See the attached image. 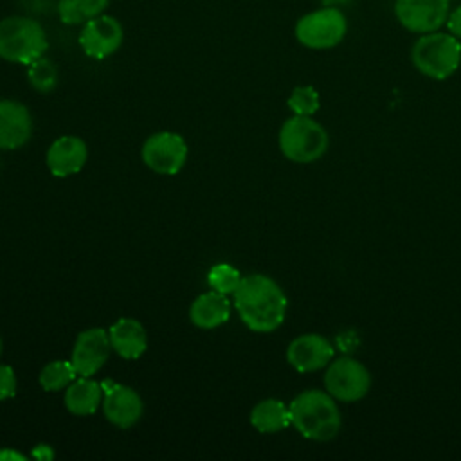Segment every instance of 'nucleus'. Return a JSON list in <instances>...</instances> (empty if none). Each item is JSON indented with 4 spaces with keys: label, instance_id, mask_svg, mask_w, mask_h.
Instances as JSON below:
<instances>
[{
    "label": "nucleus",
    "instance_id": "f257e3e1",
    "mask_svg": "<svg viewBox=\"0 0 461 461\" xmlns=\"http://www.w3.org/2000/svg\"><path fill=\"white\" fill-rule=\"evenodd\" d=\"M234 306L249 330L270 333L283 324L288 301L272 277L249 274L234 290Z\"/></svg>",
    "mask_w": 461,
    "mask_h": 461
},
{
    "label": "nucleus",
    "instance_id": "f03ea898",
    "mask_svg": "<svg viewBox=\"0 0 461 461\" xmlns=\"http://www.w3.org/2000/svg\"><path fill=\"white\" fill-rule=\"evenodd\" d=\"M292 425L301 436L313 441H328L340 430V411L328 391L306 389L288 405Z\"/></svg>",
    "mask_w": 461,
    "mask_h": 461
},
{
    "label": "nucleus",
    "instance_id": "7ed1b4c3",
    "mask_svg": "<svg viewBox=\"0 0 461 461\" xmlns=\"http://www.w3.org/2000/svg\"><path fill=\"white\" fill-rule=\"evenodd\" d=\"M412 65L430 79H447L461 65V43L450 32L421 34L411 49Z\"/></svg>",
    "mask_w": 461,
    "mask_h": 461
},
{
    "label": "nucleus",
    "instance_id": "20e7f679",
    "mask_svg": "<svg viewBox=\"0 0 461 461\" xmlns=\"http://www.w3.org/2000/svg\"><path fill=\"white\" fill-rule=\"evenodd\" d=\"M49 49L43 27L27 16H7L0 20V58L11 63L29 65Z\"/></svg>",
    "mask_w": 461,
    "mask_h": 461
},
{
    "label": "nucleus",
    "instance_id": "39448f33",
    "mask_svg": "<svg viewBox=\"0 0 461 461\" xmlns=\"http://www.w3.org/2000/svg\"><path fill=\"white\" fill-rule=\"evenodd\" d=\"M279 149L292 162L310 164L326 153L328 133L312 115L294 113L279 130Z\"/></svg>",
    "mask_w": 461,
    "mask_h": 461
},
{
    "label": "nucleus",
    "instance_id": "423d86ee",
    "mask_svg": "<svg viewBox=\"0 0 461 461\" xmlns=\"http://www.w3.org/2000/svg\"><path fill=\"white\" fill-rule=\"evenodd\" d=\"M348 32L346 14L339 7L324 5L301 16L295 23V38L301 45L324 50L337 47Z\"/></svg>",
    "mask_w": 461,
    "mask_h": 461
},
{
    "label": "nucleus",
    "instance_id": "0eeeda50",
    "mask_svg": "<svg viewBox=\"0 0 461 461\" xmlns=\"http://www.w3.org/2000/svg\"><path fill=\"white\" fill-rule=\"evenodd\" d=\"M324 387L339 402H358L369 393L371 375L362 362L351 357H342L328 364Z\"/></svg>",
    "mask_w": 461,
    "mask_h": 461
},
{
    "label": "nucleus",
    "instance_id": "6e6552de",
    "mask_svg": "<svg viewBox=\"0 0 461 461\" xmlns=\"http://www.w3.org/2000/svg\"><path fill=\"white\" fill-rule=\"evenodd\" d=\"M187 158V144L184 137L173 131H158L142 144L144 164L158 175H176Z\"/></svg>",
    "mask_w": 461,
    "mask_h": 461
},
{
    "label": "nucleus",
    "instance_id": "1a4fd4ad",
    "mask_svg": "<svg viewBox=\"0 0 461 461\" xmlns=\"http://www.w3.org/2000/svg\"><path fill=\"white\" fill-rule=\"evenodd\" d=\"M450 0H396L394 16L402 27L416 34L434 32L447 23Z\"/></svg>",
    "mask_w": 461,
    "mask_h": 461
},
{
    "label": "nucleus",
    "instance_id": "9d476101",
    "mask_svg": "<svg viewBox=\"0 0 461 461\" xmlns=\"http://www.w3.org/2000/svg\"><path fill=\"white\" fill-rule=\"evenodd\" d=\"M122 40V25L110 14H99L85 22L79 32V45L83 52L94 59H104L112 56L115 50H119Z\"/></svg>",
    "mask_w": 461,
    "mask_h": 461
},
{
    "label": "nucleus",
    "instance_id": "9b49d317",
    "mask_svg": "<svg viewBox=\"0 0 461 461\" xmlns=\"http://www.w3.org/2000/svg\"><path fill=\"white\" fill-rule=\"evenodd\" d=\"M103 412L110 423L121 429H130L142 416V400L128 385L103 382Z\"/></svg>",
    "mask_w": 461,
    "mask_h": 461
},
{
    "label": "nucleus",
    "instance_id": "f8f14e48",
    "mask_svg": "<svg viewBox=\"0 0 461 461\" xmlns=\"http://www.w3.org/2000/svg\"><path fill=\"white\" fill-rule=\"evenodd\" d=\"M110 349L108 331L103 328H90L77 335L70 362L79 376H92L104 366Z\"/></svg>",
    "mask_w": 461,
    "mask_h": 461
},
{
    "label": "nucleus",
    "instance_id": "ddd939ff",
    "mask_svg": "<svg viewBox=\"0 0 461 461\" xmlns=\"http://www.w3.org/2000/svg\"><path fill=\"white\" fill-rule=\"evenodd\" d=\"M333 358L331 342L319 333L295 337L286 349L288 364L299 373H312L326 367Z\"/></svg>",
    "mask_w": 461,
    "mask_h": 461
},
{
    "label": "nucleus",
    "instance_id": "4468645a",
    "mask_svg": "<svg viewBox=\"0 0 461 461\" xmlns=\"http://www.w3.org/2000/svg\"><path fill=\"white\" fill-rule=\"evenodd\" d=\"M32 133V119L18 101L0 99V148L16 149L22 148Z\"/></svg>",
    "mask_w": 461,
    "mask_h": 461
},
{
    "label": "nucleus",
    "instance_id": "2eb2a0df",
    "mask_svg": "<svg viewBox=\"0 0 461 461\" xmlns=\"http://www.w3.org/2000/svg\"><path fill=\"white\" fill-rule=\"evenodd\" d=\"M88 149L83 139L65 135L56 139L47 149V167L54 176H70L79 173L86 162Z\"/></svg>",
    "mask_w": 461,
    "mask_h": 461
},
{
    "label": "nucleus",
    "instance_id": "dca6fc26",
    "mask_svg": "<svg viewBox=\"0 0 461 461\" xmlns=\"http://www.w3.org/2000/svg\"><path fill=\"white\" fill-rule=\"evenodd\" d=\"M108 337L112 349L126 360L139 358L148 348V335L144 326L131 317H121L115 321L108 330Z\"/></svg>",
    "mask_w": 461,
    "mask_h": 461
},
{
    "label": "nucleus",
    "instance_id": "f3484780",
    "mask_svg": "<svg viewBox=\"0 0 461 461\" xmlns=\"http://www.w3.org/2000/svg\"><path fill=\"white\" fill-rule=\"evenodd\" d=\"M229 315H230V303L227 301L225 294H220L216 290L202 294L189 306L191 322L203 330L218 328L220 324L227 322Z\"/></svg>",
    "mask_w": 461,
    "mask_h": 461
},
{
    "label": "nucleus",
    "instance_id": "a211bd4d",
    "mask_svg": "<svg viewBox=\"0 0 461 461\" xmlns=\"http://www.w3.org/2000/svg\"><path fill=\"white\" fill-rule=\"evenodd\" d=\"M63 402L67 411L76 416L94 414L103 403V385L90 376H81L67 385Z\"/></svg>",
    "mask_w": 461,
    "mask_h": 461
},
{
    "label": "nucleus",
    "instance_id": "6ab92c4d",
    "mask_svg": "<svg viewBox=\"0 0 461 461\" xmlns=\"http://www.w3.org/2000/svg\"><path fill=\"white\" fill-rule=\"evenodd\" d=\"M250 423L254 429H258L263 434L279 432L288 425H292L290 409L288 405H285V402L276 398L261 400L250 411Z\"/></svg>",
    "mask_w": 461,
    "mask_h": 461
},
{
    "label": "nucleus",
    "instance_id": "aec40b11",
    "mask_svg": "<svg viewBox=\"0 0 461 461\" xmlns=\"http://www.w3.org/2000/svg\"><path fill=\"white\" fill-rule=\"evenodd\" d=\"M110 0H59L58 14L63 23L79 25L103 14Z\"/></svg>",
    "mask_w": 461,
    "mask_h": 461
},
{
    "label": "nucleus",
    "instance_id": "412c9836",
    "mask_svg": "<svg viewBox=\"0 0 461 461\" xmlns=\"http://www.w3.org/2000/svg\"><path fill=\"white\" fill-rule=\"evenodd\" d=\"M76 376H77V371L74 369L70 360H54L40 371L38 380L45 391L54 393V391L65 389L70 382H74Z\"/></svg>",
    "mask_w": 461,
    "mask_h": 461
},
{
    "label": "nucleus",
    "instance_id": "4be33fe9",
    "mask_svg": "<svg viewBox=\"0 0 461 461\" xmlns=\"http://www.w3.org/2000/svg\"><path fill=\"white\" fill-rule=\"evenodd\" d=\"M27 79L34 90L50 92V90H54V86L58 83L56 65L50 59L41 56V58L34 59L32 63H29Z\"/></svg>",
    "mask_w": 461,
    "mask_h": 461
},
{
    "label": "nucleus",
    "instance_id": "5701e85b",
    "mask_svg": "<svg viewBox=\"0 0 461 461\" xmlns=\"http://www.w3.org/2000/svg\"><path fill=\"white\" fill-rule=\"evenodd\" d=\"M207 281L211 285L212 290L220 292V294H234V290L238 288L241 276L238 272V268H234L229 263H218L209 270Z\"/></svg>",
    "mask_w": 461,
    "mask_h": 461
},
{
    "label": "nucleus",
    "instance_id": "b1692460",
    "mask_svg": "<svg viewBox=\"0 0 461 461\" xmlns=\"http://www.w3.org/2000/svg\"><path fill=\"white\" fill-rule=\"evenodd\" d=\"M288 108L295 115H313L319 110V94L313 86H295L288 97Z\"/></svg>",
    "mask_w": 461,
    "mask_h": 461
},
{
    "label": "nucleus",
    "instance_id": "393cba45",
    "mask_svg": "<svg viewBox=\"0 0 461 461\" xmlns=\"http://www.w3.org/2000/svg\"><path fill=\"white\" fill-rule=\"evenodd\" d=\"M16 387H18V382L13 367L0 364V400L13 398L16 394Z\"/></svg>",
    "mask_w": 461,
    "mask_h": 461
},
{
    "label": "nucleus",
    "instance_id": "a878e982",
    "mask_svg": "<svg viewBox=\"0 0 461 461\" xmlns=\"http://www.w3.org/2000/svg\"><path fill=\"white\" fill-rule=\"evenodd\" d=\"M447 29H448L450 34H454L456 38L461 40V5H457L456 9H452V11L448 13Z\"/></svg>",
    "mask_w": 461,
    "mask_h": 461
},
{
    "label": "nucleus",
    "instance_id": "bb28decb",
    "mask_svg": "<svg viewBox=\"0 0 461 461\" xmlns=\"http://www.w3.org/2000/svg\"><path fill=\"white\" fill-rule=\"evenodd\" d=\"M34 459H38V461H50L52 457H54V450L49 447V445H36L34 448H32V454H31Z\"/></svg>",
    "mask_w": 461,
    "mask_h": 461
},
{
    "label": "nucleus",
    "instance_id": "cd10ccee",
    "mask_svg": "<svg viewBox=\"0 0 461 461\" xmlns=\"http://www.w3.org/2000/svg\"><path fill=\"white\" fill-rule=\"evenodd\" d=\"M27 457L22 452L13 448H0V461H25Z\"/></svg>",
    "mask_w": 461,
    "mask_h": 461
},
{
    "label": "nucleus",
    "instance_id": "c85d7f7f",
    "mask_svg": "<svg viewBox=\"0 0 461 461\" xmlns=\"http://www.w3.org/2000/svg\"><path fill=\"white\" fill-rule=\"evenodd\" d=\"M322 5H331V7H339V5H346L351 0H321Z\"/></svg>",
    "mask_w": 461,
    "mask_h": 461
},
{
    "label": "nucleus",
    "instance_id": "c756f323",
    "mask_svg": "<svg viewBox=\"0 0 461 461\" xmlns=\"http://www.w3.org/2000/svg\"><path fill=\"white\" fill-rule=\"evenodd\" d=\"M0 355H2V339H0Z\"/></svg>",
    "mask_w": 461,
    "mask_h": 461
}]
</instances>
